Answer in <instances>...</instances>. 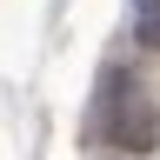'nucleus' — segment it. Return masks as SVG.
<instances>
[{"label": "nucleus", "mask_w": 160, "mask_h": 160, "mask_svg": "<svg viewBox=\"0 0 160 160\" xmlns=\"http://www.w3.org/2000/svg\"><path fill=\"white\" fill-rule=\"evenodd\" d=\"M87 133L113 153H153L160 147V107L127 67H107L100 93H93V113H87Z\"/></svg>", "instance_id": "obj_1"}, {"label": "nucleus", "mask_w": 160, "mask_h": 160, "mask_svg": "<svg viewBox=\"0 0 160 160\" xmlns=\"http://www.w3.org/2000/svg\"><path fill=\"white\" fill-rule=\"evenodd\" d=\"M133 40H140L147 53H160V13H147V20H133Z\"/></svg>", "instance_id": "obj_2"}, {"label": "nucleus", "mask_w": 160, "mask_h": 160, "mask_svg": "<svg viewBox=\"0 0 160 160\" xmlns=\"http://www.w3.org/2000/svg\"><path fill=\"white\" fill-rule=\"evenodd\" d=\"M133 13H140V20H147V13H160V0H133Z\"/></svg>", "instance_id": "obj_3"}]
</instances>
